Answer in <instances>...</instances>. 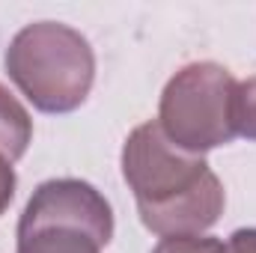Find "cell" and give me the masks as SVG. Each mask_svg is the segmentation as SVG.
Masks as SVG:
<instances>
[{"label":"cell","mask_w":256,"mask_h":253,"mask_svg":"<svg viewBox=\"0 0 256 253\" xmlns=\"http://www.w3.org/2000/svg\"><path fill=\"white\" fill-rule=\"evenodd\" d=\"M122 176L146 230L161 238L200 236L224 214L226 194L202 155L173 146L158 122H143L122 146Z\"/></svg>","instance_id":"obj_1"},{"label":"cell","mask_w":256,"mask_h":253,"mask_svg":"<svg viewBox=\"0 0 256 253\" xmlns=\"http://www.w3.org/2000/svg\"><path fill=\"white\" fill-rule=\"evenodd\" d=\"M6 72L42 114L78 110L96 78V54L74 27L36 21L15 33L6 48Z\"/></svg>","instance_id":"obj_2"},{"label":"cell","mask_w":256,"mask_h":253,"mask_svg":"<svg viewBox=\"0 0 256 253\" xmlns=\"http://www.w3.org/2000/svg\"><path fill=\"white\" fill-rule=\"evenodd\" d=\"M110 238V202L80 179L42 182L18 220V253H102Z\"/></svg>","instance_id":"obj_3"},{"label":"cell","mask_w":256,"mask_h":253,"mask_svg":"<svg viewBox=\"0 0 256 253\" xmlns=\"http://www.w3.org/2000/svg\"><path fill=\"white\" fill-rule=\"evenodd\" d=\"M236 86L238 80L218 63H191L176 72L158 104L164 137L191 155L232 143L238 137L232 116Z\"/></svg>","instance_id":"obj_4"},{"label":"cell","mask_w":256,"mask_h":253,"mask_svg":"<svg viewBox=\"0 0 256 253\" xmlns=\"http://www.w3.org/2000/svg\"><path fill=\"white\" fill-rule=\"evenodd\" d=\"M33 140V120L24 104L0 84V155L15 164Z\"/></svg>","instance_id":"obj_5"},{"label":"cell","mask_w":256,"mask_h":253,"mask_svg":"<svg viewBox=\"0 0 256 253\" xmlns=\"http://www.w3.org/2000/svg\"><path fill=\"white\" fill-rule=\"evenodd\" d=\"M236 134L256 140V78H248L236 86Z\"/></svg>","instance_id":"obj_6"},{"label":"cell","mask_w":256,"mask_h":253,"mask_svg":"<svg viewBox=\"0 0 256 253\" xmlns=\"http://www.w3.org/2000/svg\"><path fill=\"white\" fill-rule=\"evenodd\" d=\"M152 253H226V244L202 236H173V238H161Z\"/></svg>","instance_id":"obj_7"},{"label":"cell","mask_w":256,"mask_h":253,"mask_svg":"<svg viewBox=\"0 0 256 253\" xmlns=\"http://www.w3.org/2000/svg\"><path fill=\"white\" fill-rule=\"evenodd\" d=\"M12 196H15V170H12V164L0 155V214L9 208Z\"/></svg>","instance_id":"obj_8"},{"label":"cell","mask_w":256,"mask_h":253,"mask_svg":"<svg viewBox=\"0 0 256 253\" xmlns=\"http://www.w3.org/2000/svg\"><path fill=\"white\" fill-rule=\"evenodd\" d=\"M226 253H256V230H238L230 236Z\"/></svg>","instance_id":"obj_9"}]
</instances>
